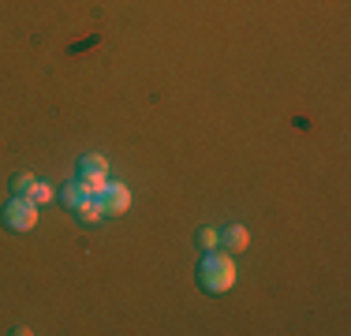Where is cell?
<instances>
[{
    "label": "cell",
    "instance_id": "52a82bcc",
    "mask_svg": "<svg viewBox=\"0 0 351 336\" xmlns=\"http://www.w3.org/2000/svg\"><path fill=\"white\" fill-rule=\"evenodd\" d=\"M82 198H90L86 195V187H82V180H71V183H64V187H60V202H64V206H79V202Z\"/></svg>",
    "mask_w": 351,
    "mask_h": 336
},
{
    "label": "cell",
    "instance_id": "30bf717a",
    "mask_svg": "<svg viewBox=\"0 0 351 336\" xmlns=\"http://www.w3.org/2000/svg\"><path fill=\"white\" fill-rule=\"evenodd\" d=\"M82 187H86L90 198H101L105 187H108V176H101V172H97V176H82Z\"/></svg>",
    "mask_w": 351,
    "mask_h": 336
},
{
    "label": "cell",
    "instance_id": "9c48e42d",
    "mask_svg": "<svg viewBox=\"0 0 351 336\" xmlns=\"http://www.w3.org/2000/svg\"><path fill=\"white\" fill-rule=\"evenodd\" d=\"M195 243L202 250H217V247H221V228H198L195 232Z\"/></svg>",
    "mask_w": 351,
    "mask_h": 336
},
{
    "label": "cell",
    "instance_id": "3957f363",
    "mask_svg": "<svg viewBox=\"0 0 351 336\" xmlns=\"http://www.w3.org/2000/svg\"><path fill=\"white\" fill-rule=\"evenodd\" d=\"M101 206H105V217H123L131 209V191L123 183H108L101 195Z\"/></svg>",
    "mask_w": 351,
    "mask_h": 336
},
{
    "label": "cell",
    "instance_id": "277c9868",
    "mask_svg": "<svg viewBox=\"0 0 351 336\" xmlns=\"http://www.w3.org/2000/svg\"><path fill=\"white\" fill-rule=\"evenodd\" d=\"M71 217L82 224V228H94V224H101V221H105L101 198H82L79 206H71Z\"/></svg>",
    "mask_w": 351,
    "mask_h": 336
},
{
    "label": "cell",
    "instance_id": "5b68a950",
    "mask_svg": "<svg viewBox=\"0 0 351 336\" xmlns=\"http://www.w3.org/2000/svg\"><path fill=\"white\" fill-rule=\"evenodd\" d=\"M221 247L228 250V254H243L250 247V232L243 224H228V228H221Z\"/></svg>",
    "mask_w": 351,
    "mask_h": 336
},
{
    "label": "cell",
    "instance_id": "8fae6325",
    "mask_svg": "<svg viewBox=\"0 0 351 336\" xmlns=\"http://www.w3.org/2000/svg\"><path fill=\"white\" fill-rule=\"evenodd\" d=\"M27 198L34 202V206H45V202H53V198H56V191L49 187V183H41V180H38L34 187H30V195H27Z\"/></svg>",
    "mask_w": 351,
    "mask_h": 336
},
{
    "label": "cell",
    "instance_id": "7a4b0ae2",
    "mask_svg": "<svg viewBox=\"0 0 351 336\" xmlns=\"http://www.w3.org/2000/svg\"><path fill=\"white\" fill-rule=\"evenodd\" d=\"M0 224H4L8 232H15V235L34 232L38 228V206L30 198H23V195H12L8 206L0 209Z\"/></svg>",
    "mask_w": 351,
    "mask_h": 336
},
{
    "label": "cell",
    "instance_id": "ba28073f",
    "mask_svg": "<svg viewBox=\"0 0 351 336\" xmlns=\"http://www.w3.org/2000/svg\"><path fill=\"white\" fill-rule=\"evenodd\" d=\"M34 183H38L34 172H15V176H12V195H23V198H27Z\"/></svg>",
    "mask_w": 351,
    "mask_h": 336
},
{
    "label": "cell",
    "instance_id": "8992f818",
    "mask_svg": "<svg viewBox=\"0 0 351 336\" xmlns=\"http://www.w3.org/2000/svg\"><path fill=\"white\" fill-rule=\"evenodd\" d=\"M75 172H79V180H82V176H97V172L108 176V161L101 154H82L79 161H75Z\"/></svg>",
    "mask_w": 351,
    "mask_h": 336
},
{
    "label": "cell",
    "instance_id": "6da1fadb",
    "mask_svg": "<svg viewBox=\"0 0 351 336\" xmlns=\"http://www.w3.org/2000/svg\"><path fill=\"white\" fill-rule=\"evenodd\" d=\"M236 284V258L228 250H206V258L198 262V288L206 296H224Z\"/></svg>",
    "mask_w": 351,
    "mask_h": 336
}]
</instances>
